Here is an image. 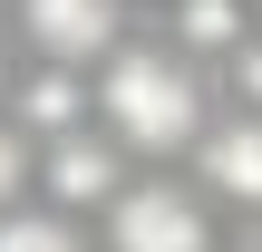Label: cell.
Here are the masks:
<instances>
[{"label":"cell","mask_w":262,"mask_h":252,"mask_svg":"<svg viewBox=\"0 0 262 252\" xmlns=\"http://www.w3.org/2000/svg\"><path fill=\"white\" fill-rule=\"evenodd\" d=\"M97 117L117 126V146H136V155H185V146H204V78H194V58L175 49V39H126L107 68H97Z\"/></svg>","instance_id":"cell-1"},{"label":"cell","mask_w":262,"mask_h":252,"mask_svg":"<svg viewBox=\"0 0 262 252\" xmlns=\"http://www.w3.org/2000/svg\"><path fill=\"white\" fill-rule=\"evenodd\" d=\"M253 39L243 0H175V49H204V58H233Z\"/></svg>","instance_id":"cell-7"},{"label":"cell","mask_w":262,"mask_h":252,"mask_svg":"<svg viewBox=\"0 0 262 252\" xmlns=\"http://www.w3.org/2000/svg\"><path fill=\"white\" fill-rule=\"evenodd\" d=\"M107 243L117 252H214V214L185 185H126L107 204Z\"/></svg>","instance_id":"cell-2"},{"label":"cell","mask_w":262,"mask_h":252,"mask_svg":"<svg viewBox=\"0 0 262 252\" xmlns=\"http://www.w3.org/2000/svg\"><path fill=\"white\" fill-rule=\"evenodd\" d=\"M194 165H204V194H214V204L262 214V117H253V107L214 117V126H204V146H194Z\"/></svg>","instance_id":"cell-4"},{"label":"cell","mask_w":262,"mask_h":252,"mask_svg":"<svg viewBox=\"0 0 262 252\" xmlns=\"http://www.w3.org/2000/svg\"><path fill=\"white\" fill-rule=\"evenodd\" d=\"M19 185H29V126H19V117L0 107V204H10Z\"/></svg>","instance_id":"cell-9"},{"label":"cell","mask_w":262,"mask_h":252,"mask_svg":"<svg viewBox=\"0 0 262 252\" xmlns=\"http://www.w3.org/2000/svg\"><path fill=\"white\" fill-rule=\"evenodd\" d=\"M224 68H233V107H253V117H262V29L224 58Z\"/></svg>","instance_id":"cell-10"},{"label":"cell","mask_w":262,"mask_h":252,"mask_svg":"<svg viewBox=\"0 0 262 252\" xmlns=\"http://www.w3.org/2000/svg\"><path fill=\"white\" fill-rule=\"evenodd\" d=\"M0 252H88L68 214H10L0 204Z\"/></svg>","instance_id":"cell-8"},{"label":"cell","mask_w":262,"mask_h":252,"mask_svg":"<svg viewBox=\"0 0 262 252\" xmlns=\"http://www.w3.org/2000/svg\"><path fill=\"white\" fill-rule=\"evenodd\" d=\"M10 117H19L29 136H78V126H88V87H78V68H49V58H39V68L10 87Z\"/></svg>","instance_id":"cell-6"},{"label":"cell","mask_w":262,"mask_h":252,"mask_svg":"<svg viewBox=\"0 0 262 252\" xmlns=\"http://www.w3.org/2000/svg\"><path fill=\"white\" fill-rule=\"evenodd\" d=\"M10 87H19V78H10V49H0V107H10Z\"/></svg>","instance_id":"cell-11"},{"label":"cell","mask_w":262,"mask_h":252,"mask_svg":"<svg viewBox=\"0 0 262 252\" xmlns=\"http://www.w3.org/2000/svg\"><path fill=\"white\" fill-rule=\"evenodd\" d=\"M19 29H29V49L49 58V68H107L126 39H117V0H19Z\"/></svg>","instance_id":"cell-3"},{"label":"cell","mask_w":262,"mask_h":252,"mask_svg":"<svg viewBox=\"0 0 262 252\" xmlns=\"http://www.w3.org/2000/svg\"><path fill=\"white\" fill-rule=\"evenodd\" d=\"M49 194H58V204H117V194H126L117 146H97L88 126H78V136H49Z\"/></svg>","instance_id":"cell-5"}]
</instances>
